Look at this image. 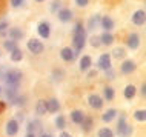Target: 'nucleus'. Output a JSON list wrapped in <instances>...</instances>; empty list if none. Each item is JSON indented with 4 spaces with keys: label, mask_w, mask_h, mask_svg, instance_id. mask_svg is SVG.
Returning <instances> with one entry per match:
<instances>
[{
    "label": "nucleus",
    "mask_w": 146,
    "mask_h": 137,
    "mask_svg": "<svg viewBox=\"0 0 146 137\" xmlns=\"http://www.w3.org/2000/svg\"><path fill=\"white\" fill-rule=\"evenodd\" d=\"M17 96H19V89H17V86H6V97H8V100L13 102Z\"/></svg>",
    "instance_id": "412c9836"
},
{
    "label": "nucleus",
    "mask_w": 146,
    "mask_h": 137,
    "mask_svg": "<svg viewBox=\"0 0 146 137\" xmlns=\"http://www.w3.org/2000/svg\"><path fill=\"white\" fill-rule=\"evenodd\" d=\"M40 137H52V136H51V134H42Z\"/></svg>",
    "instance_id": "49530a36"
},
{
    "label": "nucleus",
    "mask_w": 146,
    "mask_h": 137,
    "mask_svg": "<svg viewBox=\"0 0 146 137\" xmlns=\"http://www.w3.org/2000/svg\"><path fill=\"white\" fill-rule=\"evenodd\" d=\"M115 116H117V111L114 108H111V109H108V111L102 116V119H103V122H111V120L115 119Z\"/></svg>",
    "instance_id": "4be33fe9"
},
{
    "label": "nucleus",
    "mask_w": 146,
    "mask_h": 137,
    "mask_svg": "<svg viewBox=\"0 0 146 137\" xmlns=\"http://www.w3.org/2000/svg\"><path fill=\"white\" fill-rule=\"evenodd\" d=\"M56 126L58 128V130H63V128L66 126L65 116H57V119H56Z\"/></svg>",
    "instance_id": "cd10ccee"
},
{
    "label": "nucleus",
    "mask_w": 146,
    "mask_h": 137,
    "mask_svg": "<svg viewBox=\"0 0 146 137\" xmlns=\"http://www.w3.org/2000/svg\"><path fill=\"white\" fill-rule=\"evenodd\" d=\"M8 34H9L11 40H14V42L20 40V39H23V36H25L20 28H11V29H8Z\"/></svg>",
    "instance_id": "ddd939ff"
},
{
    "label": "nucleus",
    "mask_w": 146,
    "mask_h": 137,
    "mask_svg": "<svg viewBox=\"0 0 146 137\" xmlns=\"http://www.w3.org/2000/svg\"><path fill=\"white\" fill-rule=\"evenodd\" d=\"M46 109L48 112H57L60 109V103H58L57 99H51L49 102H46Z\"/></svg>",
    "instance_id": "aec40b11"
},
{
    "label": "nucleus",
    "mask_w": 146,
    "mask_h": 137,
    "mask_svg": "<svg viewBox=\"0 0 146 137\" xmlns=\"http://www.w3.org/2000/svg\"><path fill=\"white\" fill-rule=\"evenodd\" d=\"M26 137H35V134H31V132H28V134H26Z\"/></svg>",
    "instance_id": "a18cd8bd"
},
{
    "label": "nucleus",
    "mask_w": 146,
    "mask_h": 137,
    "mask_svg": "<svg viewBox=\"0 0 146 137\" xmlns=\"http://www.w3.org/2000/svg\"><path fill=\"white\" fill-rule=\"evenodd\" d=\"M88 2H89V0H76L77 6H82V8H85L86 5H88Z\"/></svg>",
    "instance_id": "58836bf2"
},
{
    "label": "nucleus",
    "mask_w": 146,
    "mask_h": 137,
    "mask_svg": "<svg viewBox=\"0 0 146 137\" xmlns=\"http://www.w3.org/2000/svg\"><path fill=\"white\" fill-rule=\"evenodd\" d=\"M98 137H114V132L109 128H102L98 131Z\"/></svg>",
    "instance_id": "2f4dec72"
},
{
    "label": "nucleus",
    "mask_w": 146,
    "mask_h": 137,
    "mask_svg": "<svg viewBox=\"0 0 146 137\" xmlns=\"http://www.w3.org/2000/svg\"><path fill=\"white\" fill-rule=\"evenodd\" d=\"M60 137H72V136H71L69 132H65V131H63L62 134H60Z\"/></svg>",
    "instance_id": "c03bdc74"
},
{
    "label": "nucleus",
    "mask_w": 146,
    "mask_h": 137,
    "mask_svg": "<svg viewBox=\"0 0 146 137\" xmlns=\"http://www.w3.org/2000/svg\"><path fill=\"white\" fill-rule=\"evenodd\" d=\"M23 3H25V0H11V5H13L14 8H19V6H22Z\"/></svg>",
    "instance_id": "e433bc0d"
},
{
    "label": "nucleus",
    "mask_w": 146,
    "mask_h": 137,
    "mask_svg": "<svg viewBox=\"0 0 146 137\" xmlns=\"http://www.w3.org/2000/svg\"><path fill=\"white\" fill-rule=\"evenodd\" d=\"M91 57L89 56H85V57H82V60H80V69L82 71H88V69L91 68Z\"/></svg>",
    "instance_id": "b1692460"
},
{
    "label": "nucleus",
    "mask_w": 146,
    "mask_h": 137,
    "mask_svg": "<svg viewBox=\"0 0 146 137\" xmlns=\"http://www.w3.org/2000/svg\"><path fill=\"white\" fill-rule=\"evenodd\" d=\"M5 130H6V134H8V136H11V137L15 136V134L19 132V122H17L15 119L9 120V122L6 123V128H5Z\"/></svg>",
    "instance_id": "0eeeda50"
},
{
    "label": "nucleus",
    "mask_w": 146,
    "mask_h": 137,
    "mask_svg": "<svg viewBox=\"0 0 146 137\" xmlns=\"http://www.w3.org/2000/svg\"><path fill=\"white\" fill-rule=\"evenodd\" d=\"M60 56H62V59L65 62H72L74 59H76V56H74V51L71 49V48H63L60 51Z\"/></svg>",
    "instance_id": "f3484780"
},
{
    "label": "nucleus",
    "mask_w": 146,
    "mask_h": 137,
    "mask_svg": "<svg viewBox=\"0 0 146 137\" xmlns=\"http://www.w3.org/2000/svg\"><path fill=\"white\" fill-rule=\"evenodd\" d=\"M58 9H60V2L56 0V2L52 3V6H51V11H52V13H56V11H58Z\"/></svg>",
    "instance_id": "4c0bfd02"
},
{
    "label": "nucleus",
    "mask_w": 146,
    "mask_h": 137,
    "mask_svg": "<svg viewBox=\"0 0 146 137\" xmlns=\"http://www.w3.org/2000/svg\"><path fill=\"white\" fill-rule=\"evenodd\" d=\"M100 42H102V45H112V42H114L112 34L111 33H103L100 36Z\"/></svg>",
    "instance_id": "5701e85b"
},
{
    "label": "nucleus",
    "mask_w": 146,
    "mask_h": 137,
    "mask_svg": "<svg viewBox=\"0 0 146 137\" xmlns=\"http://www.w3.org/2000/svg\"><path fill=\"white\" fill-rule=\"evenodd\" d=\"M112 54H114V57H115V59H123L126 56V51L123 48H115Z\"/></svg>",
    "instance_id": "72a5a7b5"
},
{
    "label": "nucleus",
    "mask_w": 146,
    "mask_h": 137,
    "mask_svg": "<svg viewBox=\"0 0 146 137\" xmlns=\"http://www.w3.org/2000/svg\"><path fill=\"white\" fill-rule=\"evenodd\" d=\"M103 94H105V99L106 100H112L114 99V89L111 86H106L103 89Z\"/></svg>",
    "instance_id": "7c9ffc66"
},
{
    "label": "nucleus",
    "mask_w": 146,
    "mask_h": 137,
    "mask_svg": "<svg viewBox=\"0 0 146 137\" xmlns=\"http://www.w3.org/2000/svg\"><path fill=\"white\" fill-rule=\"evenodd\" d=\"M37 2H43V0H37Z\"/></svg>",
    "instance_id": "de8ad7c7"
},
{
    "label": "nucleus",
    "mask_w": 146,
    "mask_h": 137,
    "mask_svg": "<svg viewBox=\"0 0 146 137\" xmlns=\"http://www.w3.org/2000/svg\"><path fill=\"white\" fill-rule=\"evenodd\" d=\"M83 119H85V114L80 111V109H74V111L71 112V120H72L74 123L82 125V122H83Z\"/></svg>",
    "instance_id": "dca6fc26"
},
{
    "label": "nucleus",
    "mask_w": 146,
    "mask_h": 137,
    "mask_svg": "<svg viewBox=\"0 0 146 137\" xmlns=\"http://www.w3.org/2000/svg\"><path fill=\"white\" fill-rule=\"evenodd\" d=\"M134 96H135V86L128 85V86L125 88V97H126V99H132Z\"/></svg>",
    "instance_id": "a878e982"
},
{
    "label": "nucleus",
    "mask_w": 146,
    "mask_h": 137,
    "mask_svg": "<svg viewBox=\"0 0 146 137\" xmlns=\"http://www.w3.org/2000/svg\"><path fill=\"white\" fill-rule=\"evenodd\" d=\"M145 94H146V85L143 83L141 85V96H145Z\"/></svg>",
    "instance_id": "37998d69"
},
{
    "label": "nucleus",
    "mask_w": 146,
    "mask_h": 137,
    "mask_svg": "<svg viewBox=\"0 0 146 137\" xmlns=\"http://www.w3.org/2000/svg\"><path fill=\"white\" fill-rule=\"evenodd\" d=\"M8 34V22L0 20V37H5Z\"/></svg>",
    "instance_id": "c85d7f7f"
},
{
    "label": "nucleus",
    "mask_w": 146,
    "mask_h": 137,
    "mask_svg": "<svg viewBox=\"0 0 146 137\" xmlns=\"http://www.w3.org/2000/svg\"><path fill=\"white\" fill-rule=\"evenodd\" d=\"M13 103H14V105H19V106H23V105L26 103V97H25V96H17V97L13 100Z\"/></svg>",
    "instance_id": "f704fd0d"
},
{
    "label": "nucleus",
    "mask_w": 146,
    "mask_h": 137,
    "mask_svg": "<svg viewBox=\"0 0 146 137\" xmlns=\"http://www.w3.org/2000/svg\"><path fill=\"white\" fill-rule=\"evenodd\" d=\"M97 66L102 71H109V69H111V56H109V54H102V56L98 57Z\"/></svg>",
    "instance_id": "20e7f679"
},
{
    "label": "nucleus",
    "mask_w": 146,
    "mask_h": 137,
    "mask_svg": "<svg viewBox=\"0 0 146 137\" xmlns=\"http://www.w3.org/2000/svg\"><path fill=\"white\" fill-rule=\"evenodd\" d=\"M49 23H46V22H40L38 23V26H37V31H38V34H40V37L43 39H48L49 37V34H51V31H49Z\"/></svg>",
    "instance_id": "1a4fd4ad"
},
{
    "label": "nucleus",
    "mask_w": 146,
    "mask_h": 137,
    "mask_svg": "<svg viewBox=\"0 0 146 137\" xmlns=\"http://www.w3.org/2000/svg\"><path fill=\"white\" fill-rule=\"evenodd\" d=\"M26 46H28V49L33 54H40V53H43V49H45L43 43L40 40H37V39H31L28 43H26Z\"/></svg>",
    "instance_id": "39448f33"
},
{
    "label": "nucleus",
    "mask_w": 146,
    "mask_h": 137,
    "mask_svg": "<svg viewBox=\"0 0 146 137\" xmlns=\"http://www.w3.org/2000/svg\"><path fill=\"white\" fill-rule=\"evenodd\" d=\"M0 92H2V88H0Z\"/></svg>",
    "instance_id": "09e8293b"
},
{
    "label": "nucleus",
    "mask_w": 146,
    "mask_h": 137,
    "mask_svg": "<svg viewBox=\"0 0 146 137\" xmlns=\"http://www.w3.org/2000/svg\"><path fill=\"white\" fill-rule=\"evenodd\" d=\"M23 59V53L20 48H15L14 51H11V60L13 62H20Z\"/></svg>",
    "instance_id": "393cba45"
},
{
    "label": "nucleus",
    "mask_w": 146,
    "mask_h": 137,
    "mask_svg": "<svg viewBox=\"0 0 146 137\" xmlns=\"http://www.w3.org/2000/svg\"><path fill=\"white\" fill-rule=\"evenodd\" d=\"M52 76H54V77H56V79H57V80H60V79H62V77H63V72H62V71H58V69H56V71H54V72H52Z\"/></svg>",
    "instance_id": "ea45409f"
},
{
    "label": "nucleus",
    "mask_w": 146,
    "mask_h": 137,
    "mask_svg": "<svg viewBox=\"0 0 146 137\" xmlns=\"http://www.w3.org/2000/svg\"><path fill=\"white\" fill-rule=\"evenodd\" d=\"M100 20H102V17H100L98 14L92 15V17L88 20V29H89V31H96V29L98 28V25H100Z\"/></svg>",
    "instance_id": "2eb2a0df"
},
{
    "label": "nucleus",
    "mask_w": 146,
    "mask_h": 137,
    "mask_svg": "<svg viewBox=\"0 0 146 137\" xmlns=\"http://www.w3.org/2000/svg\"><path fill=\"white\" fill-rule=\"evenodd\" d=\"M132 134V126L126 123V116H120L117 122V136L118 137H129Z\"/></svg>",
    "instance_id": "7ed1b4c3"
},
{
    "label": "nucleus",
    "mask_w": 146,
    "mask_h": 137,
    "mask_svg": "<svg viewBox=\"0 0 146 137\" xmlns=\"http://www.w3.org/2000/svg\"><path fill=\"white\" fill-rule=\"evenodd\" d=\"M135 62H132V60H125L123 62V65H121V72L123 74H129V72H134L135 71Z\"/></svg>",
    "instance_id": "4468645a"
},
{
    "label": "nucleus",
    "mask_w": 146,
    "mask_h": 137,
    "mask_svg": "<svg viewBox=\"0 0 146 137\" xmlns=\"http://www.w3.org/2000/svg\"><path fill=\"white\" fill-rule=\"evenodd\" d=\"M3 46H5L8 51H14L15 48H17V42H14V40H6L5 43H3Z\"/></svg>",
    "instance_id": "473e14b6"
},
{
    "label": "nucleus",
    "mask_w": 146,
    "mask_h": 137,
    "mask_svg": "<svg viewBox=\"0 0 146 137\" xmlns=\"http://www.w3.org/2000/svg\"><path fill=\"white\" fill-rule=\"evenodd\" d=\"M3 80L6 82L8 86H19L22 80V72L17 71V69H11V71H6L5 76H3Z\"/></svg>",
    "instance_id": "f03ea898"
},
{
    "label": "nucleus",
    "mask_w": 146,
    "mask_h": 137,
    "mask_svg": "<svg viewBox=\"0 0 146 137\" xmlns=\"http://www.w3.org/2000/svg\"><path fill=\"white\" fill-rule=\"evenodd\" d=\"M5 106H6V103H5V102H0V112H2L3 109H5Z\"/></svg>",
    "instance_id": "79ce46f5"
},
{
    "label": "nucleus",
    "mask_w": 146,
    "mask_h": 137,
    "mask_svg": "<svg viewBox=\"0 0 146 137\" xmlns=\"http://www.w3.org/2000/svg\"><path fill=\"white\" fill-rule=\"evenodd\" d=\"M91 45H92L94 48H98V46L102 45V42H100V36H92V37H91Z\"/></svg>",
    "instance_id": "c9c22d12"
},
{
    "label": "nucleus",
    "mask_w": 146,
    "mask_h": 137,
    "mask_svg": "<svg viewBox=\"0 0 146 137\" xmlns=\"http://www.w3.org/2000/svg\"><path fill=\"white\" fill-rule=\"evenodd\" d=\"M37 131H40L42 134H43L40 122H38V120H31V122H28V132H31V134H35Z\"/></svg>",
    "instance_id": "a211bd4d"
},
{
    "label": "nucleus",
    "mask_w": 146,
    "mask_h": 137,
    "mask_svg": "<svg viewBox=\"0 0 146 137\" xmlns=\"http://www.w3.org/2000/svg\"><path fill=\"white\" fill-rule=\"evenodd\" d=\"M82 126H83L85 132H88L91 130V126H92V117H85L83 122H82Z\"/></svg>",
    "instance_id": "bb28decb"
},
{
    "label": "nucleus",
    "mask_w": 146,
    "mask_h": 137,
    "mask_svg": "<svg viewBox=\"0 0 146 137\" xmlns=\"http://www.w3.org/2000/svg\"><path fill=\"white\" fill-rule=\"evenodd\" d=\"M146 13L143 9H139V11H135L134 13V15H132V22L135 23V25H139V26H141V25H145V20H146Z\"/></svg>",
    "instance_id": "9d476101"
},
{
    "label": "nucleus",
    "mask_w": 146,
    "mask_h": 137,
    "mask_svg": "<svg viewBox=\"0 0 146 137\" xmlns=\"http://www.w3.org/2000/svg\"><path fill=\"white\" fill-rule=\"evenodd\" d=\"M126 45L129 46V49H137V48H139V45H140V37H139V34H135V33L129 34V36H128V40H126Z\"/></svg>",
    "instance_id": "423d86ee"
},
{
    "label": "nucleus",
    "mask_w": 146,
    "mask_h": 137,
    "mask_svg": "<svg viewBox=\"0 0 146 137\" xmlns=\"http://www.w3.org/2000/svg\"><path fill=\"white\" fill-rule=\"evenodd\" d=\"M134 117H135V120H139V122H145V119H146V111H145V109H139V111H135Z\"/></svg>",
    "instance_id": "c756f323"
},
{
    "label": "nucleus",
    "mask_w": 146,
    "mask_h": 137,
    "mask_svg": "<svg viewBox=\"0 0 146 137\" xmlns=\"http://www.w3.org/2000/svg\"><path fill=\"white\" fill-rule=\"evenodd\" d=\"M100 25L103 26L105 33H111V31L114 29V20L111 17H108V15H105V17H102L100 20Z\"/></svg>",
    "instance_id": "9b49d317"
},
{
    "label": "nucleus",
    "mask_w": 146,
    "mask_h": 137,
    "mask_svg": "<svg viewBox=\"0 0 146 137\" xmlns=\"http://www.w3.org/2000/svg\"><path fill=\"white\" fill-rule=\"evenodd\" d=\"M72 19V11L68 9V8H63V9H58V20L66 23Z\"/></svg>",
    "instance_id": "f8f14e48"
},
{
    "label": "nucleus",
    "mask_w": 146,
    "mask_h": 137,
    "mask_svg": "<svg viewBox=\"0 0 146 137\" xmlns=\"http://www.w3.org/2000/svg\"><path fill=\"white\" fill-rule=\"evenodd\" d=\"M72 42H74V56H78L80 51L85 48L86 43V29L83 28V23H76V28H74V36H72Z\"/></svg>",
    "instance_id": "f257e3e1"
},
{
    "label": "nucleus",
    "mask_w": 146,
    "mask_h": 137,
    "mask_svg": "<svg viewBox=\"0 0 146 137\" xmlns=\"http://www.w3.org/2000/svg\"><path fill=\"white\" fill-rule=\"evenodd\" d=\"M88 103H89L94 109H100L102 106H103V99H102L100 96H96V94H92V96H89Z\"/></svg>",
    "instance_id": "6e6552de"
},
{
    "label": "nucleus",
    "mask_w": 146,
    "mask_h": 137,
    "mask_svg": "<svg viewBox=\"0 0 146 137\" xmlns=\"http://www.w3.org/2000/svg\"><path fill=\"white\" fill-rule=\"evenodd\" d=\"M46 112H48V109H46V102L45 100H38L37 103H35V114L37 116H45Z\"/></svg>",
    "instance_id": "6ab92c4d"
},
{
    "label": "nucleus",
    "mask_w": 146,
    "mask_h": 137,
    "mask_svg": "<svg viewBox=\"0 0 146 137\" xmlns=\"http://www.w3.org/2000/svg\"><path fill=\"white\" fill-rule=\"evenodd\" d=\"M5 72H6L5 66H2V65H0V79H3V76H5Z\"/></svg>",
    "instance_id": "a19ab883"
}]
</instances>
